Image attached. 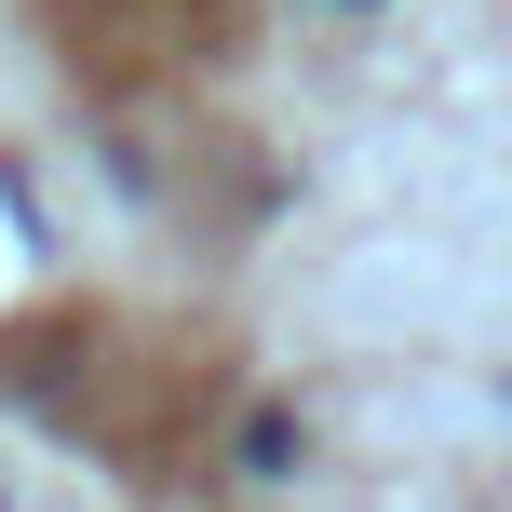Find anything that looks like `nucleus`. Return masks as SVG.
<instances>
[{
  "mask_svg": "<svg viewBox=\"0 0 512 512\" xmlns=\"http://www.w3.org/2000/svg\"><path fill=\"white\" fill-rule=\"evenodd\" d=\"M297 459V418H243V472H283Z\"/></svg>",
  "mask_w": 512,
  "mask_h": 512,
  "instance_id": "1",
  "label": "nucleus"
}]
</instances>
